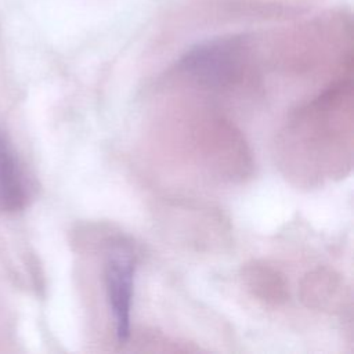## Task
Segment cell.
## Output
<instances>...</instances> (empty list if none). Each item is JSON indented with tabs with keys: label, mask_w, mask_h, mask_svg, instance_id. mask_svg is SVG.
Here are the masks:
<instances>
[{
	"label": "cell",
	"mask_w": 354,
	"mask_h": 354,
	"mask_svg": "<svg viewBox=\"0 0 354 354\" xmlns=\"http://www.w3.org/2000/svg\"><path fill=\"white\" fill-rule=\"evenodd\" d=\"M25 189L12 153L0 137V207L15 212L24 206Z\"/></svg>",
	"instance_id": "cell-3"
},
{
	"label": "cell",
	"mask_w": 354,
	"mask_h": 354,
	"mask_svg": "<svg viewBox=\"0 0 354 354\" xmlns=\"http://www.w3.org/2000/svg\"><path fill=\"white\" fill-rule=\"evenodd\" d=\"M245 65V47L238 39L203 44L184 59V68L203 83L223 86L236 79Z\"/></svg>",
	"instance_id": "cell-1"
},
{
	"label": "cell",
	"mask_w": 354,
	"mask_h": 354,
	"mask_svg": "<svg viewBox=\"0 0 354 354\" xmlns=\"http://www.w3.org/2000/svg\"><path fill=\"white\" fill-rule=\"evenodd\" d=\"M133 274V261L126 254L113 256L105 267L106 295L113 313L116 336L120 342L126 340L130 332Z\"/></svg>",
	"instance_id": "cell-2"
}]
</instances>
